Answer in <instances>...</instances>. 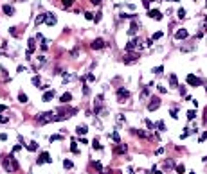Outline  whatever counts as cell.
I'll use <instances>...</instances> for the list:
<instances>
[{
  "label": "cell",
  "instance_id": "cell-10",
  "mask_svg": "<svg viewBox=\"0 0 207 174\" xmlns=\"http://www.w3.org/2000/svg\"><path fill=\"white\" fill-rule=\"evenodd\" d=\"M137 59H139V54H126V56L122 58V61H124V63H126V65H131V63H135Z\"/></svg>",
  "mask_w": 207,
  "mask_h": 174
},
{
  "label": "cell",
  "instance_id": "cell-28",
  "mask_svg": "<svg viewBox=\"0 0 207 174\" xmlns=\"http://www.w3.org/2000/svg\"><path fill=\"white\" fill-rule=\"evenodd\" d=\"M92 147H94V149H97V151H101V149H103V146L99 144L97 140H94V142H92Z\"/></svg>",
  "mask_w": 207,
  "mask_h": 174
},
{
  "label": "cell",
  "instance_id": "cell-50",
  "mask_svg": "<svg viewBox=\"0 0 207 174\" xmlns=\"http://www.w3.org/2000/svg\"><path fill=\"white\" fill-rule=\"evenodd\" d=\"M0 140H2V142L7 140V135H6V133H0Z\"/></svg>",
  "mask_w": 207,
  "mask_h": 174
},
{
  "label": "cell",
  "instance_id": "cell-20",
  "mask_svg": "<svg viewBox=\"0 0 207 174\" xmlns=\"http://www.w3.org/2000/svg\"><path fill=\"white\" fill-rule=\"evenodd\" d=\"M137 29H139V25H137V22H135V20H133V22H131V25H130V31H128V34H135L137 33Z\"/></svg>",
  "mask_w": 207,
  "mask_h": 174
},
{
  "label": "cell",
  "instance_id": "cell-30",
  "mask_svg": "<svg viewBox=\"0 0 207 174\" xmlns=\"http://www.w3.org/2000/svg\"><path fill=\"white\" fill-rule=\"evenodd\" d=\"M45 22V15H40L38 18H36V25H40V24H43Z\"/></svg>",
  "mask_w": 207,
  "mask_h": 174
},
{
  "label": "cell",
  "instance_id": "cell-29",
  "mask_svg": "<svg viewBox=\"0 0 207 174\" xmlns=\"http://www.w3.org/2000/svg\"><path fill=\"white\" fill-rule=\"evenodd\" d=\"M33 85H34V86H40V85H41V79H40L38 76H34V77H33Z\"/></svg>",
  "mask_w": 207,
  "mask_h": 174
},
{
  "label": "cell",
  "instance_id": "cell-58",
  "mask_svg": "<svg viewBox=\"0 0 207 174\" xmlns=\"http://www.w3.org/2000/svg\"><path fill=\"white\" fill-rule=\"evenodd\" d=\"M205 124H207V119H205Z\"/></svg>",
  "mask_w": 207,
  "mask_h": 174
},
{
  "label": "cell",
  "instance_id": "cell-26",
  "mask_svg": "<svg viewBox=\"0 0 207 174\" xmlns=\"http://www.w3.org/2000/svg\"><path fill=\"white\" fill-rule=\"evenodd\" d=\"M194 117H196V111H194V110H189V111H187V119H189V120H194Z\"/></svg>",
  "mask_w": 207,
  "mask_h": 174
},
{
  "label": "cell",
  "instance_id": "cell-2",
  "mask_svg": "<svg viewBox=\"0 0 207 174\" xmlns=\"http://www.w3.org/2000/svg\"><path fill=\"white\" fill-rule=\"evenodd\" d=\"M4 169H6V172H16V171H18V162H16L15 155L6 156V160H4Z\"/></svg>",
  "mask_w": 207,
  "mask_h": 174
},
{
  "label": "cell",
  "instance_id": "cell-45",
  "mask_svg": "<svg viewBox=\"0 0 207 174\" xmlns=\"http://www.w3.org/2000/svg\"><path fill=\"white\" fill-rule=\"evenodd\" d=\"M189 133H191L189 129H184V133H182V138H187V137H189Z\"/></svg>",
  "mask_w": 207,
  "mask_h": 174
},
{
  "label": "cell",
  "instance_id": "cell-39",
  "mask_svg": "<svg viewBox=\"0 0 207 174\" xmlns=\"http://www.w3.org/2000/svg\"><path fill=\"white\" fill-rule=\"evenodd\" d=\"M198 140H200V142H205V140H207V131H204V133H202Z\"/></svg>",
  "mask_w": 207,
  "mask_h": 174
},
{
  "label": "cell",
  "instance_id": "cell-40",
  "mask_svg": "<svg viewBox=\"0 0 207 174\" xmlns=\"http://www.w3.org/2000/svg\"><path fill=\"white\" fill-rule=\"evenodd\" d=\"M155 128H159L160 131H164L166 128H164V122H157V124H155Z\"/></svg>",
  "mask_w": 207,
  "mask_h": 174
},
{
  "label": "cell",
  "instance_id": "cell-3",
  "mask_svg": "<svg viewBox=\"0 0 207 174\" xmlns=\"http://www.w3.org/2000/svg\"><path fill=\"white\" fill-rule=\"evenodd\" d=\"M131 133L133 135H139V137H142V138H148V140H157V135H153V133H148V131H144V129H131Z\"/></svg>",
  "mask_w": 207,
  "mask_h": 174
},
{
  "label": "cell",
  "instance_id": "cell-6",
  "mask_svg": "<svg viewBox=\"0 0 207 174\" xmlns=\"http://www.w3.org/2000/svg\"><path fill=\"white\" fill-rule=\"evenodd\" d=\"M187 85H189V86H200V85H202V79L196 77V76H193V74H189V76H187Z\"/></svg>",
  "mask_w": 207,
  "mask_h": 174
},
{
  "label": "cell",
  "instance_id": "cell-25",
  "mask_svg": "<svg viewBox=\"0 0 207 174\" xmlns=\"http://www.w3.org/2000/svg\"><path fill=\"white\" fill-rule=\"evenodd\" d=\"M18 101H20V102H27L29 99H27V95H25L24 92H22V94H18Z\"/></svg>",
  "mask_w": 207,
  "mask_h": 174
},
{
  "label": "cell",
  "instance_id": "cell-23",
  "mask_svg": "<svg viewBox=\"0 0 207 174\" xmlns=\"http://www.w3.org/2000/svg\"><path fill=\"white\" fill-rule=\"evenodd\" d=\"M164 167H166V169H173V167H175L173 160H166V162H164Z\"/></svg>",
  "mask_w": 207,
  "mask_h": 174
},
{
  "label": "cell",
  "instance_id": "cell-32",
  "mask_svg": "<svg viewBox=\"0 0 207 174\" xmlns=\"http://www.w3.org/2000/svg\"><path fill=\"white\" fill-rule=\"evenodd\" d=\"M112 140H113V142H117V144H119V140H121L119 133H112Z\"/></svg>",
  "mask_w": 207,
  "mask_h": 174
},
{
  "label": "cell",
  "instance_id": "cell-34",
  "mask_svg": "<svg viewBox=\"0 0 207 174\" xmlns=\"http://www.w3.org/2000/svg\"><path fill=\"white\" fill-rule=\"evenodd\" d=\"M40 47H41V50H47V49H49V45H47V42H45L43 38H41V45H40Z\"/></svg>",
  "mask_w": 207,
  "mask_h": 174
},
{
  "label": "cell",
  "instance_id": "cell-1",
  "mask_svg": "<svg viewBox=\"0 0 207 174\" xmlns=\"http://www.w3.org/2000/svg\"><path fill=\"white\" fill-rule=\"evenodd\" d=\"M65 119H69L67 113H63L61 110H54V111H47V113H41L40 117H36V122L38 126H43V124H49V122H58Z\"/></svg>",
  "mask_w": 207,
  "mask_h": 174
},
{
  "label": "cell",
  "instance_id": "cell-19",
  "mask_svg": "<svg viewBox=\"0 0 207 174\" xmlns=\"http://www.w3.org/2000/svg\"><path fill=\"white\" fill-rule=\"evenodd\" d=\"M61 102H63V104H67V102H70L72 101V94H69V92H65L63 95H61V99H59Z\"/></svg>",
  "mask_w": 207,
  "mask_h": 174
},
{
  "label": "cell",
  "instance_id": "cell-54",
  "mask_svg": "<svg viewBox=\"0 0 207 174\" xmlns=\"http://www.w3.org/2000/svg\"><path fill=\"white\" fill-rule=\"evenodd\" d=\"M87 79H88V81H94L96 77H94V74H88V76H87Z\"/></svg>",
  "mask_w": 207,
  "mask_h": 174
},
{
  "label": "cell",
  "instance_id": "cell-5",
  "mask_svg": "<svg viewBox=\"0 0 207 174\" xmlns=\"http://www.w3.org/2000/svg\"><path fill=\"white\" fill-rule=\"evenodd\" d=\"M141 45H142L141 38L131 40V42H128V43H126V50H128V52H131V50H135V49H137V47H141Z\"/></svg>",
  "mask_w": 207,
  "mask_h": 174
},
{
  "label": "cell",
  "instance_id": "cell-51",
  "mask_svg": "<svg viewBox=\"0 0 207 174\" xmlns=\"http://www.w3.org/2000/svg\"><path fill=\"white\" fill-rule=\"evenodd\" d=\"M162 153H164V147H159L157 151H155V155H162Z\"/></svg>",
  "mask_w": 207,
  "mask_h": 174
},
{
  "label": "cell",
  "instance_id": "cell-43",
  "mask_svg": "<svg viewBox=\"0 0 207 174\" xmlns=\"http://www.w3.org/2000/svg\"><path fill=\"white\" fill-rule=\"evenodd\" d=\"M171 117H173V119H178V111H177V110H175V108L171 110Z\"/></svg>",
  "mask_w": 207,
  "mask_h": 174
},
{
  "label": "cell",
  "instance_id": "cell-49",
  "mask_svg": "<svg viewBox=\"0 0 207 174\" xmlns=\"http://www.w3.org/2000/svg\"><path fill=\"white\" fill-rule=\"evenodd\" d=\"M92 4H94V6H101L103 0H92Z\"/></svg>",
  "mask_w": 207,
  "mask_h": 174
},
{
  "label": "cell",
  "instance_id": "cell-52",
  "mask_svg": "<svg viewBox=\"0 0 207 174\" xmlns=\"http://www.w3.org/2000/svg\"><path fill=\"white\" fill-rule=\"evenodd\" d=\"M20 149H22V146H15V147H13V153H18Z\"/></svg>",
  "mask_w": 207,
  "mask_h": 174
},
{
  "label": "cell",
  "instance_id": "cell-11",
  "mask_svg": "<svg viewBox=\"0 0 207 174\" xmlns=\"http://www.w3.org/2000/svg\"><path fill=\"white\" fill-rule=\"evenodd\" d=\"M148 16L153 18V20H157V22H159V20H162V13L159 11V9H150V11H148Z\"/></svg>",
  "mask_w": 207,
  "mask_h": 174
},
{
  "label": "cell",
  "instance_id": "cell-13",
  "mask_svg": "<svg viewBox=\"0 0 207 174\" xmlns=\"http://www.w3.org/2000/svg\"><path fill=\"white\" fill-rule=\"evenodd\" d=\"M45 24H47L49 27L56 25V16H54V15H50V13H47V15H45Z\"/></svg>",
  "mask_w": 207,
  "mask_h": 174
},
{
  "label": "cell",
  "instance_id": "cell-53",
  "mask_svg": "<svg viewBox=\"0 0 207 174\" xmlns=\"http://www.w3.org/2000/svg\"><path fill=\"white\" fill-rule=\"evenodd\" d=\"M142 6L146 7V9H150V2H148V0H144V2H142Z\"/></svg>",
  "mask_w": 207,
  "mask_h": 174
},
{
  "label": "cell",
  "instance_id": "cell-36",
  "mask_svg": "<svg viewBox=\"0 0 207 174\" xmlns=\"http://www.w3.org/2000/svg\"><path fill=\"white\" fill-rule=\"evenodd\" d=\"M162 34H164L162 31H159V33H155V34H153V38H151V40H159V38H162Z\"/></svg>",
  "mask_w": 207,
  "mask_h": 174
},
{
  "label": "cell",
  "instance_id": "cell-9",
  "mask_svg": "<svg viewBox=\"0 0 207 174\" xmlns=\"http://www.w3.org/2000/svg\"><path fill=\"white\" fill-rule=\"evenodd\" d=\"M34 50H36V40L31 38L29 42H27V58H31V54H33Z\"/></svg>",
  "mask_w": 207,
  "mask_h": 174
},
{
  "label": "cell",
  "instance_id": "cell-14",
  "mask_svg": "<svg viewBox=\"0 0 207 174\" xmlns=\"http://www.w3.org/2000/svg\"><path fill=\"white\" fill-rule=\"evenodd\" d=\"M54 95H56V92H54V90H45V94H43V97H41V99H43L45 102H49V101H52V99H54Z\"/></svg>",
  "mask_w": 207,
  "mask_h": 174
},
{
  "label": "cell",
  "instance_id": "cell-12",
  "mask_svg": "<svg viewBox=\"0 0 207 174\" xmlns=\"http://www.w3.org/2000/svg\"><path fill=\"white\" fill-rule=\"evenodd\" d=\"M187 36H189V33H187V29H178L177 33H175V38H177V40H185V38H187Z\"/></svg>",
  "mask_w": 207,
  "mask_h": 174
},
{
  "label": "cell",
  "instance_id": "cell-48",
  "mask_svg": "<svg viewBox=\"0 0 207 174\" xmlns=\"http://www.w3.org/2000/svg\"><path fill=\"white\" fill-rule=\"evenodd\" d=\"M101 174H112V169H101Z\"/></svg>",
  "mask_w": 207,
  "mask_h": 174
},
{
  "label": "cell",
  "instance_id": "cell-35",
  "mask_svg": "<svg viewBox=\"0 0 207 174\" xmlns=\"http://www.w3.org/2000/svg\"><path fill=\"white\" fill-rule=\"evenodd\" d=\"M50 142H56V140H61V135H52V137H49Z\"/></svg>",
  "mask_w": 207,
  "mask_h": 174
},
{
  "label": "cell",
  "instance_id": "cell-42",
  "mask_svg": "<svg viewBox=\"0 0 207 174\" xmlns=\"http://www.w3.org/2000/svg\"><path fill=\"white\" fill-rule=\"evenodd\" d=\"M153 72H155V74H162V72H164V67H157Z\"/></svg>",
  "mask_w": 207,
  "mask_h": 174
},
{
  "label": "cell",
  "instance_id": "cell-47",
  "mask_svg": "<svg viewBox=\"0 0 207 174\" xmlns=\"http://www.w3.org/2000/svg\"><path fill=\"white\" fill-rule=\"evenodd\" d=\"M85 18L87 20H94V15H92V13H85Z\"/></svg>",
  "mask_w": 207,
  "mask_h": 174
},
{
  "label": "cell",
  "instance_id": "cell-27",
  "mask_svg": "<svg viewBox=\"0 0 207 174\" xmlns=\"http://www.w3.org/2000/svg\"><path fill=\"white\" fill-rule=\"evenodd\" d=\"M177 172H178V174H184V172H185V165H184V163L177 165Z\"/></svg>",
  "mask_w": 207,
  "mask_h": 174
},
{
  "label": "cell",
  "instance_id": "cell-37",
  "mask_svg": "<svg viewBox=\"0 0 207 174\" xmlns=\"http://www.w3.org/2000/svg\"><path fill=\"white\" fill-rule=\"evenodd\" d=\"M146 126H148V129H151V131L155 129V124H153L151 120H146Z\"/></svg>",
  "mask_w": 207,
  "mask_h": 174
},
{
  "label": "cell",
  "instance_id": "cell-15",
  "mask_svg": "<svg viewBox=\"0 0 207 174\" xmlns=\"http://www.w3.org/2000/svg\"><path fill=\"white\" fill-rule=\"evenodd\" d=\"M87 133H88V128H87L85 124H83V126H78V128H76V135H78V137H85Z\"/></svg>",
  "mask_w": 207,
  "mask_h": 174
},
{
  "label": "cell",
  "instance_id": "cell-33",
  "mask_svg": "<svg viewBox=\"0 0 207 174\" xmlns=\"http://www.w3.org/2000/svg\"><path fill=\"white\" fill-rule=\"evenodd\" d=\"M178 18H180V20H182V18H185V9H184V7H180V9H178Z\"/></svg>",
  "mask_w": 207,
  "mask_h": 174
},
{
  "label": "cell",
  "instance_id": "cell-38",
  "mask_svg": "<svg viewBox=\"0 0 207 174\" xmlns=\"http://www.w3.org/2000/svg\"><path fill=\"white\" fill-rule=\"evenodd\" d=\"M7 122H9V119H7V117L0 115V124H7Z\"/></svg>",
  "mask_w": 207,
  "mask_h": 174
},
{
  "label": "cell",
  "instance_id": "cell-57",
  "mask_svg": "<svg viewBox=\"0 0 207 174\" xmlns=\"http://www.w3.org/2000/svg\"><path fill=\"white\" fill-rule=\"evenodd\" d=\"M205 24H207V16H205Z\"/></svg>",
  "mask_w": 207,
  "mask_h": 174
},
{
  "label": "cell",
  "instance_id": "cell-7",
  "mask_svg": "<svg viewBox=\"0 0 207 174\" xmlns=\"http://www.w3.org/2000/svg\"><path fill=\"white\" fill-rule=\"evenodd\" d=\"M159 106H160V99L159 97H151L150 99V104H148V110L150 111H155V110H159Z\"/></svg>",
  "mask_w": 207,
  "mask_h": 174
},
{
  "label": "cell",
  "instance_id": "cell-17",
  "mask_svg": "<svg viewBox=\"0 0 207 174\" xmlns=\"http://www.w3.org/2000/svg\"><path fill=\"white\" fill-rule=\"evenodd\" d=\"M126 151H128V146H122V144H119L115 149H113L115 155H126Z\"/></svg>",
  "mask_w": 207,
  "mask_h": 174
},
{
  "label": "cell",
  "instance_id": "cell-21",
  "mask_svg": "<svg viewBox=\"0 0 207 174\" xmlns=\"http://www.w3.org/2000/svg\"><path fill=\"white\" fill-rule=\"evenodd\" d=\"M169 85H171L173 88H177V86H178V79H177V76H175V74L169 76Z\"/></svg>",
  "mask_w": 207,
  "mask_h": 174
},
{
  "label": "cell",
  "instance_id": "cell-44",
  "mask_svg": "<svg viewBox=\"0 0 207 174\" xmlns=\"http://www.w3.org/2000/svg\"><path fill=\"white\" fill-rule=\"evenodd\" d=\"M94 167H96V169H97L99 172H101V169H103V165H101V163H99V162H94Z\"/></svg>",
  "mask_w": 207,
  "mask_h": 174
},
{
  "label": "cell",
  "instance_id": "cell-31",
  "mask_svg": "<svg viewBox=\"0 0 207 174\" xmlns=\"http://www.w3.org/2000/svg\"><path fill=\"white\" fill-rule=\"evenodd\" d=\"M72 165H74V163H72L70 160H65V162H63V167H65V169H72Z\"/></svg>",
  "mask_w": 207,
  "mask_h": 174
},
{
  "label": "cell",
  "instance_id": "cell-22",
  "mask_svg": "<svg viewBox=\"0 0 207 174\" xmlns=\"http://www.w3.org/2000/svg\"><path fill=\"white\" fill-rule=\"evenodd\" d=\"M70 151L74 153V155H78V153H79V149H78V144H76V140H72V142H70Z\"/></svg>",
  "mask_w": 207,
  "mask_h": 174
},
{
  "label": "cell",
  "instance_id": "cell-59",
  "mask_svg": "<svg viewBox=\"0 0 207 174\" xmlns=\"http://www.w3.org/2000/svg\"><path fill=\"white\" fill-rule=\"evenodd\" d=\"M175 2H178V0H175Z\"/></svg>",
  "mask_w": 207,
  "mask_h": 174
},
{
  "label": "cell",
  "instance_id": "cell-55",
  "mask_svg": "<svg viewBox=\"0 0 207 174\" xmlns=\"http://www.w3.org/2000/svg\"><path fill=\"white\" fill-rule=\"evenodd\" d=\"M6 108H7V106H6V104H0V113H2V111H4V110H6Z\"/></svg>",
  "mask_w": 207,
  "mask_h": 174
},
{
  "label": "cell",
  "instance_id": "cell-16",
  "mask_svg": "<svg viewBox=\"0 0 207 174\" xmlns=\"http://www.w3.org/2000/svg\"><path fill=\"white\" fill-rule=\"evenodd\" d=\"M117 97H119V101L128 99V97H130V92H128V90H124V88H119V90H117Z\"/></svg>",
  "mask_w": 207,
  "mask_h": 174
},
{
  "label": "cell",
  "instance_id": "cell-46",
  "mask_svg": "<svg viewBox=\"0 0 207 174\" xmlns=\"http://www.w3.org/2000/svg\"><path fill=\"white\" fill-rule=\"evenodd\" d=\"M63 6H65V7H70V6H72V0H63Z\"/></svg>",
  "mask_w": 207,
  "mask_h": 174
},
{
  "label": "cell",
  "instance_id": "cell-18",
  "mask_svg": "<svg viewBox=\"0 0 207 174\" xmlns=\"http://www.w3.org/2000/svg\"><path fill=\"white\" fill-rule=\"evenodd\" d=\"M2 11L9 16V15H15V7H13V6H9V4H6V6H2Z\"/></svg>",
  "mask_w": 207,
  "mask_h": 174
},
{
  "label": "cell",
  "instance_id": "cell-8",
  "mask_svg": "<svg viewBox=\"0 0 207 174\" xmlns=\"http://www.w3.org/2000/svg\"><path fill=\"white\" fill-rule=\"evenodd\" d=\"M105 40H103V38H97V40H94V42H92V49H94V50H101V49H105Z\"/></svg>",
  "mask_w": 207,
  "mask_h": 174
},
{
  "label": "cell",
  "instance_id": "cell-56",
  "mask_svg": "<svg viewBox=\"0 0 207 174\" xmlns=\"http://www.w3.org/2000/svg\"><path fill=\"white\" fill-rule=\"evenodd\" d=\"M153 174H162V172H160V171H155V172H153Z\"/></svg>",
  "mask_w": 207,
  "mask_h": 174
},
{
  "label": "cell",
  "instance_id": "cell-41",
  "mask_svg": "<svg viewBox=\"0 0 207 174\" xmlns=\"http://www.w3.org/2000/svg\"><path fill=\"white\" fill-rule=\"evenodd\" d=\"M43 63H45V58H43V56H40V58H38V67H41Z\"/></svg>",
  "mask_w": 207,
  "mask_h": 174
},
{
  "label": "cell",
  "instance_id": "cell-24",
  "mask_svg": "<svg viewBox=\"0 0 207 174\" xmlns=\"http://www.w3.org/2000/svg\"><path fill=\"white\" fill-rule=\"evenodd\" d=\"M27 149H29V151H33V153H34V151L38 149V144H36V142H31V144L27 146Z\"/></svg>",
  "mask_w": 207,
  "mask_h": 174
},
{
  "label": "cell",
  "instance_id": "cell-4",
  "mask_svg": "<svg viewBox=\"0 0 207 174\" xmlns=\"http://www.w3.org/2000/svg\"><path fill=\"white\" fill-rule=\"evenodd\" d=\"M38 165H43V163H50V162H52V160H50V155H49V153L47 151H43V153H41V155L38 156Z\"/></svg>",
  "mask_w": 207,
  "mask_h": 174
}]
</instances>
